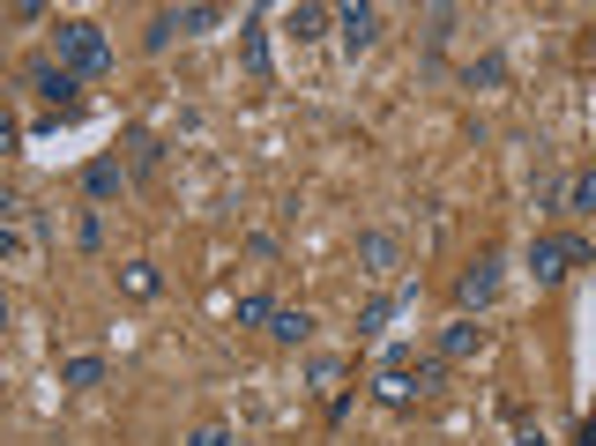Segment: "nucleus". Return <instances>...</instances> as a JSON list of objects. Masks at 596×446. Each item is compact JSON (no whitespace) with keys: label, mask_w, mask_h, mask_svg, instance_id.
<instances>
[{"label":"nucleus","mask_w":596,"mask_h":446,"mask_svg":"<svg viewBox=\"0 0 596 446\" xmlns=\"http://www.w3.org/2000/svg\"><path fill=\"white\" fill-rule=\"evenodd\" d=\"M187 446H231V432H224V424H194V439Z\"/></svg>","instance_id":"5701e85b"},{"label":"nucleus","mask_w":596,"mask_h":446,"mask_svg":"<svg viewBox=\"0 0 596 446\" xmlns=\"http://www.w3.org/2000/svg\"><path fill=\"white\" fill-rule=\"evenodd\" d=\"M500 75H508L500 60H469V68H463V82H469V89H492V82H500Z\"/></svg>","instance_id":"6ab92c4d"},{"label":"nucleus","mask_w":596,"mask_h":446,"mask_svg":"<svg viewBox=\"0 0 596 446\" xmlns=\"http://www.w3.org/2000/svg\"><path fill=\"white\" fill-rule=\"evenodd\" d=\"M596 253H589V239H529V276L545 290H559L574 268H589Z\"/></svg>","instance_id":"f03ea898"},{"label":"nucleus","mask_w":596,"mask_h":446,"mask_svg":"<svg viewBox=\"0 0 596 446\" xmlns=\"http://www.w3.org/2000/svg\"><path fill=\"white\" fill-rule=\"evenodd\" d=\"M492 298H500V253H477L463 276H455V305H463V313H485Z\"/></svg>","instance_id":"20e7f679"},{"label":"nucleus","mask_w":596,"mask_h":446,"mask_svg":"<svg viewBox=\"0 0 596 446\" xmlns=\"http://www.w3.org/2000/svg\"><path fill=\"white\" fill-rule=\"evenodd\" d=\"M284 23H291V38L306 45V38H321V31H329L336 15H329V8H313V0H298V8H291V15H284Z\"/></svg>","instance_id":"9b49d317"},{"label":"nucleus","mask_w":596,"mask_h":446,"mask_svg":"<svg viewBox=\"0 0 596 446\" xmlns=\"http://www.w3.org/2000/svg\"><path fill=\"white\" fill-rule=\"evenodd\" d=\"M157 164H165V142H157V134H142V126H134V134H128V179H150V171H157Z\"/></svg>","instance_id":"6e6552de"},{"label":"nucleus","mask_w":596,"mask_h":446,"mask_svg":"<svg viewBox=\"0 0 596 446\" xmlns=\"http://www.w3.org/2000/svg\"><path fill=\"white\" fill-rule=\"evenodd\" d=\"M216 23H224V8H179V31H187V38H202Z\"/></svg>","instance_id":"f3484780"},{"label":"nucleus","mask_w":596,"mask_h":446,"mask_svg":"<svg viewBox=\"0 0 596 446\" xmlns=\"http://www.w3.org/2000/svg\"><path fill=\"white\" fill-rule=\"evenodd\" d=\"M247 68H254V75H261V68H269V45H261V15H254V23H247Z\"/></svg>","instance_id":"4be33fe9"},{"label":"nucleus","mask_w":596,"mask_h":446,"mask_svg":"<svg viewBox=\"0 0 596 446\" xmlns=\"http://www.w3.org/2000/svg\"><path fill=\"white\" fill-rule=\"evenodd\" d=\"M83 194H90V202H120V194H128V164H120V157H97L83 171Z\"/></svg>","instance_id":"423d86ee"},{"label":"nucleus","mask_w":596,"mask_h":446,"mask_svg":"<svg viewBox=\"0 0 596 446\" xmlns=\"http://www.w3.org/2000/svg\"><path fill=\"white\" fill-rule=\"evenodd\" d=\"M23 82L38 89L45 105H52V120H83V75H68L60 60H31V68H23Z\"/></svg>","instance_id":"7ed1b4c3"},{"label":"nucleus","mask_w":596,"mask_h":446,"mask_svg":"<svg viewBox=\"0 0 596 446\" xmlns=\"http://www.w3.org/2000/svg\"><path fill=\"white\" fill-rule=\"evenodd\" d=\"M410 387H418V402H426V395H440V387H448V358H426V365L410 372Z\"/></svg>","instance_id":"dca6fc26"},{"label":"nucleus","mask_w":596,"mask_h":446,"mask_svg":"<svg viewBox=\"0 0 596 446\" xmlns=\"http://www.w3.org/2000/svg\"><path fill=\"white\" fill-rule=\"evenodd\" d=\"M567 202L582 208V216H596V164L582 171V179H574V186H567Z\"/></svg>","instance_id":"a211bd4d"},{"label":"nucleus","mask_w":596,"mask_h":446,"mask_svg":"<svg viewBox=\"0 0 596 446\" xmlns=\"http://www.w3.org/2000/svg\"><path fill=\"white\" fill-rule=\"evenodd\" d=\"M477 350H485V327L469 321H455V327H440V358H448V365H463V358H477Z\"/></svg>","instance_id":"0eeeda50"},{"label":"nucleus","mask_w":596,"mask_h":446,"mask_svg":"<svg viewBox=\"0 0 596 446\" xmlns=\"http://www.w3.org/2000/svg\"><path fill=\"white\" fill-rule=\"evenodd\" d=\"M388 313H395V298H373V305L358 313V335H373V327H388Z\"/></svg>","instance_id":"412c9836"},{"label":"nucleus","mask_w":596,"mask_h":446,"mask_svg":"<svg viewBox=\"0 0 596 446\" xmlns=\"http://www.w3.org/2000/svg\"><path fill=\"white\" fill-rule=\"evenodd\" d=\"M75 239H83V253H97V245H105V216H97V208H83V224H75Z\"/></svg>","instance_id":"aec40b11"},{"label":"nucleus","mask_w":596,"mask_h":446,"mask_svg":"<svg viewBox=\"0 0 596 446\" xmlns=\"http://www.w3.org/2000/svg\"><path fill=\"white\" fill-rule=\"evenodd\" d=\"M358 261H366L373 276H388V268H395V239H388V231H366V239H358Z\"/></svg>","instance_id":"f8f14e48"},{"label":"nucleus","mask_w":596,"mask_h":446,"mask_svg":"<svg viewBox=\"0 0 596 446\" xmlns=\"http://www.w3.org/2000/svg\"><path fill=\"white\" fill-rule=\"evenodd\" d=\"M276 321V298H269V290H247V298H239V327H269Z\"/></svg>","instance_id":"4468645a"},{"label":"nucleus","mask_w":596,"mask_h":446,"mask_svg":"<svg viewBox=\"0 0 596 446\" xmlns=\"http://www.w3.org/2000/svg\"><path fill=\"white\" fill-rule=\"evenodd\" d=\"M60 379H68L75 395H83V387H105V358H68V372H60Z\"/></svg>","instance_id":"2eb2a0df"},{"label":"nucleus","mask_w":596,"mask_h":446,"mask_svg":"<svg viewBox=\"0 0 596 446\" xmlns=\"http://www.w3.org/2000/svg\"><path fill=\"white\" fill-rule=\"evenodd\" d=\"M171 38H187V31H179V8H157V15H150V31H142V45H150V52H165Z\"/></svg>","instance_id":"ddd939ff"},{"label":"nucleus","mask_w":596,"mask_h":446,"mask_svg":"<svg viewBox=\"0 0 596 446\" xmlns=\"http://www.w3.org/2000/svg\"><path fill=\"white\" fill-rule=\"evenodd\" d=\"M120 290H128L134 305H150V298L165 290V276H157V261H128V268H120Z\"/></svg>","instance_id":"1a4fd4ad"},{"label":"nucleus","mask_w":596,"mask_h":446,"mask_svg":"<svg viewBox=\"0 0 596 446\" xmlns=\"http://www.w3.org/2000/svg\"><path fill=\"white\" fill-rule=\"evenodd\" d=\"M336 38H343L350 60H358V52H373V38H381V8H366V0L336 8Z\"/></svg>","instance_id":"39448f33"},{"label":"nucleus","mask_w":596,"mask_h":446,"mask_svg":"<svg viewBox=\"0 0 596 446\" xmlns=\"http://www.w3.org/2000/svg\"><path fill=\"white\" fill-rule=\"evenodd\" d=\"M52 52H60V68H68V75H83V82L112 75V38H105L97 23H83V15L52 31Z\"/></svg>","instance_id":"f257e3e1"},{"label":"nucleus","mask_w":596,"mask_h":446,"mask_svg":"<svg viewBox=\"0 0 596 446\" xmlns=\"http://www.w3.org/2000/svg\"><path fill=\"white\" fill-rule=\"evenodd\" d=\"M574 446H596V417H589V424H582V432H574Z\"/></svg>","instance_id":"393cba45"},{"label":"nucleus","mask_w":596,"mask_h":446,"mask_svg":"<svg viewBox=\"0 0 596 446\" xmlns=\"http://www.w3.org/2000/svg\"><path fill=\"white\" fill-rule=\"evenodd\" d=\"M514 446H545V432H537V424L522 417V424H514Z\"/></svg>","instance_id":"b1692460"},{"label":"nucleus","mask_w":596,"mask_h":446,"mask_svg":"<svg viewBox=\"0 0 596 446\" xmlns=\"http://www.w3.org/2000/svg\"><path fill=\"white\" fill-rule=\"evenodd\" d=\"M269 335H276L284 350H298V342H313V313H291V305H276V321H269Z\"/></svg>","instance_id":"9d476101"}]
</instances>
